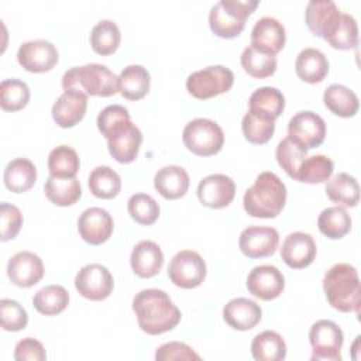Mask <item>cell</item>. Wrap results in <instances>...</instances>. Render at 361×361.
Segmentation results:
<instances>
[{
    "label": "cell",
    "mask_w": 361,
    "mask_h": 361,
    "mask_svg": "<svg viewBox=\"0 0 361 361\" xmlns=\"http://www.w3.org/2000/svg\"><path fill=\"white\" fill-rule=\"evenodd\" d=\"M45 358L47 353L44 345L32 337H25L16 344L14 360L17 361H44Z\"/></svg>",
    "instance_id": "f907efd6"
},
{
    "label": "cell",
    "mask_w": 361,
    "mask_h": 361,
    "mask_svg": "<svg viewBox=\"0 0 361 361\" xmlns=\"http://www.w3.org/2000/svg\"><path fill=\"white\" fill-rule=\"evenodd\" d=\"M0 322L6 331H20L27 327L28 314L25 309L13 299L0 300Z\"/></svg>",
    "instance_id": "bcb514c9"
},
{
    "label": "cell",
    "mask_w": 361,
    "mask_h": 361,
    "mask_svg": "<svg viewBox=\"0 0 361 361\" xmlns=\"http://www.w3.org/2000/svg\"><path fill=\"white\" fill-rule=\"evenodd\" d=\"M241 130L248 142L261 145L272 138L275 131V121L248 111L243 117Z\"/></svg>",
    "instance_id": "f6af8a7d"
},
{
    "label": "cell",
    "mask_w": 361,
    "mask_h": 361,
    "mask_svg": "<svg viewBox=\"0 0 361 361\" xmlns=\"http://www.w3.org/2000/svg\"><path fill=\"white\" fill-rule=\"evenodd\" d=\"M59 59L56 47L47 39L23 42L17 51L18 63L28 72L44 73L51 71Z\"/></svg>",
    "instance_id": "7c38bea8"
},
{
    "label": "cell",
    "mask_w": 361,
    "mask_h": 361,
    "mask_svg": "<svg viewBox=\"0 0 361 361\" xmlns=\"http://www.w3.org/2000/svg\"><path fill=\"white\" fill-rule=\"evenodd\" d=\"M157 361H179V360H200V355L196 354L192 347L180 341H169L157 348L155 353Z\"/></svg>",
    "instance_id": "681fc988"
},
{
    "label": "cell",
    "mask_w": 361,
    "mask_h": 361,
    "mask_svg": "<svg viewBox=\"0 0 361 361\" xmlns=\"http://www.w3.org/2000/svg\"><path fill=\"white\" fill-rule=\"evenodd\" d=\"M323 290L327 302L336 310L343 313H358L361 285L358 272L353 265L338 262L326 271Z\"/></svg>",
    "instance_id": "3957f363"
},
{
    "label": "cell",
    "mask_w": 361,
    "mask_h": 361,
    "mask_svg": "<svg viewBox=\"0 0 361 361\" xmlns=\"http://www.w3.org/2000/svg\"><path fill=\"white\" fill-rule=\"evenodd\" d=\"M32 305L38 313L55 316L62 313L69 305V293L61 285H47L34 295Z\"/></svg>",
    "instance_id": "e575fe53"
},
{
    "label": "cell",
    "mask_w": 361,
    "mask_h": 361,
    "mask_svg": "<svg viewBox=\"0 0 361 361\" xmlns=\"http://www.w3.org/2000/svg\"><path fill=\"white\" fill-rule=\"evenodd\" d=\"M130 120V113L120 104H110L104 107L97 116V128L107 140L114 128Z\"/></svg>",
    "instance_id": "7dc6e473"
},
{
    "label": "cell",
    "mask_w": 361,
    "mask_h": 361,
    "mask_svg": "<svg viewBox=\"0 0 361 361\" xmlns=\"http://www.w3.org/2000/svg\"><path fill=\"white\" fill-rule=\"evenodd\" d=\"M89 189L99 199H113L121 190L120 175L110 166H96L89 175Z\"/></svg>",
    "instance_id": "8d00e7d4"
},
{
    "label": "cell",
    "mask_w": 361,
    "mask_h": 361,
    "mask_svg": "<svg viewBox=\"0 0 361 361\" xmlns=\"http://www.w3.org/2000/svg\"><path fill=\"white\" fill-rule=\"evenodd\" d=\"M316 243L313 237L303 231H295L286 235L281 247L282 261L293 269L309 267L316 258Z\"/></svg>",
    "instance_id": "d6986e66"
},
{
    "label": "cell",
    "mask_w": 361,
    "mask_h": 361,
    "mask_svg": "<svg viewBox=\"0 0 361 361\" xmlns=\"http://www.w3.org/2000/svg\"><path fill=\"white\" fill-rule=\"evenodd\" d=\"M251 354L257 361H281L286 357V343L279 333L265 330L254 337Z\"/></svg>",
    "instance_id": "d6a6232c"
},
{
    "label": "cell",
    "mask_w": 361,
    "mask_h": 361,
    "mask_svg": "<svg viewBox=\"0 0 361 361\" xmlns=\"http://www.w3.org/2000/svg\"><path fill=\"white\" fill-rule=\"evenodd\" d=\"M44 192L48 200L56 206L65 207L75 204L82 196V188L75 178H56L49 175L44 185Z\"/></svg>",
    "instance_id": "f546056e"
},
{
    "label": "cell",
    "mask_w": 361,
    "mask_h": 361,
    "mask_svg": "<svg viewBox=\"0 0 361 361\" xmlns=\"http://www.w3.org/2000/svg\"><path fill=\"white\" fill-rule=\"evenodd\" d=\"M286 42V31L283 24L274 17L259 18L251 31V47L255 49L276 55Z\"/></svg>",
    "instance_id": "44dd1931"
},
{
    "label": "cell",
    "mask_w": 361,
    "mask_h": 361,
    "mask_svg": "<svg viewBox=\"0 0 361 361\" xmlns=\"http://www.w3.org/2000/svg\"><path fill=\"white\" fill-rule=\"evenodd\" d=\"M295 71L303 82L320 83L329 73V61L320 49L305 48L296 56Z\"/></svg>",
    "instance_id": "484cf974"
},
{
    "label": "cell",
    "mask_w": 361,
    "mask_h": 361,
    "mask_svg": "<svg viewBox=\"0 0 361 361\" xmlns=\"http://www.w3.org/2000/svg\"><path fill=\"white\" fill-rule=\"evenodd\" d=\"M234 73L223 65H212L190 73L186 79V90L199 100L212 99L231 89Z\"/></svg>",
    "instance_id": "52a82bcc"
},
{
    "label": "cell",
    "mask_w": 361,
    "mask_h": 361,
    "mask_svg": "<svg viewBox=\"0 0 361 361\" xmlns=\"http://www.w3.org/2000/svg\"><path fill=\"white\" fill-rule=\"evenodd\" d=\"M338 11L337 4L331 0H310L305 11L306 25L316 37H322L323 28Z\"/></svg>",
    "instance_id": "60d3db41"
},
{
    "label": "cell",
    "mask_w": 361,
    "mask_h": 361,
    "mask_svg": "<svg viewBox=\"0 0 361 361\" xmlns=\"http://www.w3.org/2000/svg\"><path fill=\"white\" fill-rule=\"evenodd\" d=\"M207 274L206 262L202 255L192 250H182L173 255L168 267L171 282L182 289L199 286Z\"/></svg>",
    "instance_id": "9c48e42d"
},
{
    "label": "cell",
    "mask_w": 361,
    "mask_h": 361,
    "mask_svg": "<svg viewBox=\"0 0 361 361\" xmlns=\"http://www.w3.org/2000/svg\"><path fill=\"white\" fill-rule=\"evenodd\" d=\"M127 210L131 219L141 226H151L159 217V204L147 193H135L130 196Z\"/></svg>",
    "instance_id": "7bdbcfd3"
},
{
    "label": "cell",
    "mask_w": 361,
    "mask_h": 361,
    "mask_svg": "<svg viewBox=\"0 0 361 361\" xmlns=\"http://www.w3.org/2000/svg\"><path fill=\"white\" fill-rule=\"evenodd\" d=\"M114 223L110 213L102 207H89L79 216L78 230L83 241L90 245L106 243L113 234Z\"/></svg>",
    "instance_id": "2e32d148"
},
{
    "label": "cell",
    "mask_w": 361,
    "mask_h": 361,
    "mask_svg": "<svg viewBox=\"0 0 361 361\" xmlns=\"http://www.w3.org/2000/svg\"><path fill=\"white\" fill-rule=\"evenodd\" d=\"M283 288L285 278L274 265H258L252 268L247 276L248 292L261 300L276 299Z\"/></svg>",
    "instance_id": "ac0fdd59"
},
{
    "label": "cell",
    "mask_w": 361,
    "mask_h": 361,
    "mask_svg": "<svg viewBox=\"0 0 361 361\" xmlns=\"http://www.w3.org/2000/svg\"><path fill=\"white\" fill-rule=\"evenodd\" d=\"M87 107V94L69 89L65 90L52 106V118L62 128L76 126L85 117Z\"/></svg>",
    "instance_id": "7402d4cb"
},
{
    "label": "cell",
    "mask_w": 361,
    "mask_h": 361,
    "mask_svg": "<svg viewBox=\"0 0 361 361\" xmlns=\"http://www.w3.org/2000/svg\"><path fill=\"white\" fill-rule=\"evenodd\" d=\"M130 264L140 278L155 276L164 265V254L159 245L149 240L140 241L131 251Z\"/></svg>",
    "instance_id": "cb8c5ba5"
},
{
    "label": "cell",
    "mask_w": 361,
    "mask_h": 361,
    "mask_svg": "<svg viewBox=\"0 0 361 361\" xmlns=\"http://www.w3.org/2000/svg\"><path fill=\"white\" fill-rule=\"evenodd\" d=\"M257 0H220L209 11V25L220 38H234L241 34L245 20L257 8Z\"/></svg>",
    "instance_id": "5b68a950"
},
{
    "label": "cell",
    "mask_w": 361,
    "mask_h": 361,
    "mask_svg": "<svg viewBox=\"0 0 361 361\" xmlns=\"http://www.w3.org/2000/svg\"><path fill=\"white\" fill-rule=\"evenodd\" d=\"M319 230L323 235L331 240L343 238L351 230V217L341 206L324 209L317 219Z\"/></svg>",
    "instance_id": "836d02e7"
},
{
    "label": "cell",
    "mask_w": 361,
    "mask_h": 361,
    "mask_svg": "<svg viewBox=\"0 0 361 361\" xmlns=\"http://www.w3.org/2000/svg\"><path fill=\"white\" fill-rule=\"evenodd\" d=\"M309 343L313 348L312 361H341L344 334L334 322L317 320L310 327Z\"/></svg>",
    "instance_id": "ba28073f"
},
{
    "label": "cell",
    "mask_w": 361,
    "mask_h": 361,
    "mask_svg": "<svg viewBox=\"0 0 361 361\" xmlns=\"http://www.w3.org/2000/svg\"><path fill=\"white\" fill-rule=\"evenodd\" d=\"M30 89L20 79H4L0 83V104L4 111H18L27 106Z\"/></svg>",
    "instance_id": "b9f144b4"
},
{
    "label": "cell",
    "mask_w": 361,
    "mask_h": 361,
    "mask_svg": "<svg viewBox=\"0 0 361 361\" xmlns=\"http://www.w3.org/2000/svg\"><path fill=\"white\" fill-rule=\"evenodd\" d=\"M3 180L8 190L24 193L34 186L37 180V168L27 158H16L7 164Z\"/></svg>",
    "instance_id": "f1b7e54d"
},
{
    "label": "cell",
    "mask_w": 361,
    "mask_h": 361,
    "mask_svg": "<svg viewBox=\"0 0 361 361\" xmlns=\"http://www.w3.org/2000/svg\"><path fill=\"white\" fill-rule=\"evenodd\" d=\"M189 175L178 165L161 168L154 176L155 190L168 200H176L186 195L189 189Z\"/></svg>",
    "instance_id": "d4e9b609"
},
{
    "label": "cell",
    "mask_w": 361,
    "mask_h": 361,
    "mask_svg": "<svg viewBox=\"0 0 361 361\" xmlns=\"http://www.w3.org/2000/svg\"><path fill=\"white\" fill-rule=\"evenodd\" d=\"M279 244V234L274 227L250 226L238 238L241 252L248 258H265L272 255Z\"/></svg>",
    "instance_id": "4fadbf2b"
},
{
    "label": "cell",
    "mask_w": 361,
    "mask_h": 361,
    "mask_svg": "<svg viewBox=\"0 0 361 361\" xmlns=\"http://www.w3.org/2000/svg\"><path fill=\"white\" fill-rule=\"evenodd\" d=\"M334 164L326 155H312L306 157L299 166L296 180L305 183H323L333 175Z\"/></svg>",
    "instance_id": "ab89813d"
},
{
    "label": "cell",
    "mask_w": 361,
    "mask_h": 361,
    "mask_svg": "<svg viewBox=\"0 0 361 361\" xmlns=\"http://www.w3.org/2000/svg\"><path fill=\"white\" fill-rule=\"evenodd\" d=\"M241 66L250 76L264 79L275 73L276 56L261 52L250 45L241 54Z\"/></svg>",
    "instance_id": "f35d334b"
},
{
    "label": "cell",
    "mask_w": 361,
    "mask_h": 361,
    "mask_svg": "<svg viewBox=\"0 0 361 361\" xmlns=\"http://www.w3.org/2000/svg\"><path fill=\"white\" fill-rule=\"evenodd\" d=\"M80 162L78 152L68 145H58L48 155L49 175L56 178H75Z\"/></svg>",
    "instance_id": "74e56055"
},
{
    "label": "cell",
    "mask_w": 361,
    "mask_h": 361,
    "mask_svg": "<svg viewBox=\"0 0 361 361\" xmlns=\"http://www.w3.org/2000/svg\"><path fill=\"white\" fill-rule=\"evenodd\" d=\"M235 196L234 180L224 173H213L203 178L197 185L199 202L210 209L228 206Z\"/></svg>",
    "instance_id": "9a60e30c"
},
{
    "label": "cell",
    "mask_w": 361,
    "mask_h": 361,
    "mask_svg": "<svg viewBox=\"0 0 361 361\" xmlns=\"http://www.w3.org/2000/svg\"><path fill=\"white\" fill-rule=\"evenodd\" d=\"M288 137L306 151L316 148L326 138V123L313 111H299L288 123Z\"/></svg>",
    "instance_id": "8fae6325"
},
{
    "label": "cell",
    "mask_w": 361,
    "mask_h": 361,
    "mask_svg": "<svg viewBox=\"0 0 361 361\" xmlns=\"http://www.w3.org/2000/svg\"><path fill=\"white\" fill-rule=\"evenodd\" d=\"M276 161L279 166L292 178L296 179L299 166L307 157V151L295 144L289 137L279 141L275 151Z\"/></svg>",
    "instance_id": "ee69618b"
},
{
    "label": "cell",
    "mask_w": 361,
    "mask_h": 361,
    "mask_svg": "<svg viewBox=\"0 0 361 361\" xmlns=\"http://www.w3.org/2000/svg\"><path fill=\"white\" fill-rule=\"evenodd\" d=\"M323 102H324V106L333 114L344 118L354 117L358 113V107H360L357 94L348 87L338 83H333L324 90Z\"/></svg>",
    "instance_id": "4dcf8cb0"
},
{
    "label": "cell",
    "mask_w": 361,
    "mask_h": 361,
    "mask_svg": "<svg viewBox=\"0 0 361 361\" xmlns=\"http://www.w3.org/2000/svg\"><path fill=\"white\" fill-rule=\"evenodd\" d=\"M120 41H121L120 28L111 20H102L92 28V32H90L92 49L102 56L114 54L120 45Z\"/></svg>",
    "instance_id": "d590c367"
},
{
    "label": "cell",
    "mask_w": 361,
    "mask_h": 361,
    "mask_svg": "<svg viewBox=\"0 0 361 361\" xmlns=\"http://www.w3.org/2000/svg\"><path fill=\"white\" fill-rule=\"evenodd\" d=\"M141 142L142 134L131 120L114 128L107 138L109 152L120 164L133 162L138 155Z\"/></svg>",
    "instance_id": "5bb4252c"
},
{
    "label": "cell",
    "mask_w": 361,
    "mask_h": 361,
    "mask_svg": "<svg viewBox=\"0 0 361 361\" xmlns=\"http://www.w3.org/2000/svg\"><path fill=\"white\" fill-rule=\"evenodd\" d=\"M326 195L338 206L354 207L360 200V188L354 176L345 172H340L327 180Z\"/></svg>",
    "instance_id": "1f68e13d"
},
{
    "label": "cell",
    "mask_w": 361,
    "mask_h": 361,
    "mask_svg": "<svg viewBox=\"0 0 361 361\" xmlns=\"http://www.w3.org/2000/svg\"><path fill=\"white\" fill-rule=\"evenodd\" d=\"M114 281L110 271L102 264H87L75 276L76 290L89 300H104L113 292Z\"/></svg>",
    "instance_id": "30bf717a"
},
{
    "label": "cell",
    "mask_w": 361,
    "mask_h": 361,
    "mask_svg": "<svg viewBox=\"0 0 361 361\" xmlns=\"http://www.w3.org/2000/svg\"><path fill=\"white\" fill-rule=\"evenodd\" d=\"M0 226H1V241H8L17 237L23 226V214L14 204L3 202L0 204Z\"/></svg>",
    "instance_id": "c3c4849f"
},
{
    "label": "cell",
    "mask_w": 361,
    "mask_h": 361,
    "mask_svg": "<svg viewBox=\"0 0 361 361\" xmlns=\"http://www.w3.org/2000/svg\"><path fill=\"white\" fill-rule=\"evenodd\" d=\"M248 104V111L275 121L285 109V97L276 87L264 86L252 92Z\"/></svg>",
    "instance_id": "4316f807"
},
{
    "label": "cell",
    "mask_w": 361,
    "mask_h": 361,
    "mask_svg": "<svg viewBox=\"0 0 361 361\" xmlns=\"http://www.w3.org/2000/svg\"><path fill=\"white\" fill-rule=\"evenodd\" d=\"M149 86V73L141 65H128L118 76V92L127 100H141L148 93Z\"/></svg>",
    "instance_id": "83f0119b"
},
{
    "label": "cell",
    "mask_w": 361,
    "mask_h": 361,
    "mask_svg": "<svg viewBox=\"0 0 361 361\" xmlns=\"http://www.w3.org/2000/svg\"><path fill=\"white\" fill-rule=\"evenodd\" d=\"M133 310L140 329L151 336L166 333L180 322V310L161 289L140 290L133 299Z\"/></svg>",
    "instance_id": "6da1fadb"
},
{
    "label": "cell",
    "mask_w": 361,
    "mask_h": 361,
    "mask_svg": "<svg viewBox=\"0 0 361 361\" xmlns=\"http://www.w3.org/2000/svg\"><path fill=\"white\" fill-rule=\"evenodd\" d=\"M262 317V310L259 305L247 298L231 299L223 307L224 322L235 330H251L254 329Z\"/></svg>",
    "instance_id": "603a6c76"
},
{
    "label": "cell",
    "mask_w": 361,
    "mask_h": 361,
    "mask_svg": "<svg viewBox=\"0 0 361 361\" xmlns=\"http://www.w3.org/2000/svg\"><path fill=\"white\" fill-rule=\"evenodd\" d=\"M182 140L185 147L195 155L212 157L223 148L224 133L210 118H195L185 126Z\"/></svg>",
    "instance_id": "8992f818"
},
{
    "label": "cell",
    "mask_w": 361,
    "mask_h": 361,
    "mask_svg": "<svg viewBox=\"0 0 361 361\" xmlns=\"http://www.w3.org/2000/svg\"><path fill=\"white\" fill-rule=\"evenodd\" d=\"M62 87L80 90L87 96L110 97L118 92V76L106 65L86 63L68 69L62 76Z\"/></svg>",
    "instance_id": "277c9868"
},
{
    "label": "cell",
    "mask_w": 361,
    "mask_h": 361,
    "mask_svg": "<svg viewBox=\"0 0 361 361\" xmlns=\"http://www.w3.org/2000/svg\"><path fill=\"white\" fill-rule=\"evenodd\" d=\"M322 38L333 48L347 51L358 45V25L353 16L338 11L323 28Z\"/></svg>",
    "instance_id": "ffe728a7"
},
{
    "label": "cell",
    "mask_w": 361,
    "mask_h": 361,
    "mask_svg": "<svg viewBox=\"0 0 361 361\" xmlns=\"http://www.w3.org/2000/svg\"><path fill=\"white\" fill-rule=\"evenodd\" d=\"M286 203V186L274 172H261L254 185L243 197V206L248 216L257 219L276 217Z\"/></svg>",
    "instance_id": "7a4b0ae2"
},
{
    "label": "cell",
    "mask_w": 361,
    "mask_h": 361,
    "mask_svg": "<svg viewBox=\"0 0 361 361\" xmlns=\"http://www.w3.org/2000/svg\"><path fill=\"white\" fill-rule=\"evenodd\" d=\"M42 259L31 251H20L7 262V276L18 288H31L44 276Z\"/></svg>",
    "instance_id": "e0dca14e"
}]
</instances>
